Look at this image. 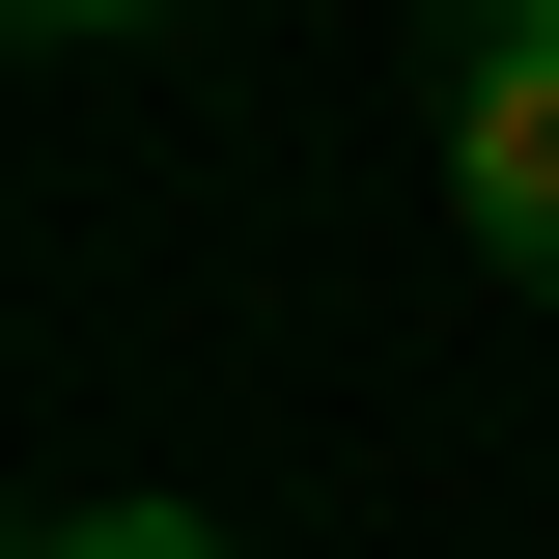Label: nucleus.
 <instances>
[{
	"label": "nucleus",
	"mask_w": 559,
	"mask_h": 559,
	"mask_svg": "<svg viewBox=\"0 0 559 559\" xmlns=\"http://www.w3.org/2000/svg\"><path fill=\"white\" fill-rule=\"evenodd\" d=\"M28 28H140V0H28Z\"/></svg>",
	"instance_id": "7ed1b4c3"
},
{
	"label": "nucleus",
	"mask_w": 559,
	"mask_h": 559,
	"mask_svg": "<svg viewBox=\"0 0 559 559\" xmlns=\"http://www.w3.org/2000/svg\"><path fill=\"white\" fill-rule=\"evenodd\" d=\"M448 224L503 280H559V0H476L448 28Z\"/></svg>",
	"instance_id": "f257e3e1"
},
{
	"label": "nucleus",
	"mask_w": 559,
	"mask_h": 559,
	"mask_svg": "<svg viewBox=\"0 0 559 559\" xmlns=\"http://www.w3.org/2000/svg\"><path fill=\"white\" fill-rule=\"evenodd\" d=\"M28 559H224V532H197V503H57Z\"/></svg>",
	"instance_id": "f03ea898"
}]
</instances>
